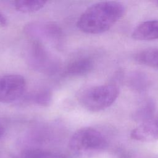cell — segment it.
<instances>
[{
  "label": "cell",
  "instance_id": "cell-15",
  "mask_svg": "<svg viewBox=\"0 0 158 158\" xmlns=\"http://www.w3.org/2000/svg\"><path fill=\"white\" fill-rule=\"evenodd\" d=\"M7 24V21L5 16L0 12V25L2 27L6 26Z\"/></svg>",
  "mask_w": 158,
  "mask_h": 158
},
{
  "label": "cell",
  "instance_id": "cell-2",
  "mask_svg": "<svg viewBox=\"0 0 158 158\" xmlns=\"http://www.w3.org/2000/svg\"><path fill=\"white\" fill-rule=\"evenodd\" d=\"M118 88L114 84L88 87L78 94V100L86 110L97 112L110 107L118 96Z\"/></svg>",
  "mask_w": 158,
  "mask_h": 158
},
{
  "label": "cell",
  "instance_id": "cell-12",
  "mask_svg": "<svg viewBox=\"0 0 158 158\" xmlns=\"http://www.w3.org/2000/svg\"><path fill=\"white\" fill-rule=\"evenodd\" d=\"M138 62L146 66L158 69V48H151L141 50L135 55Z\"/></svg>",
  "mask_w": 158,
  "mask_h": 158
},
{
  "label": "cell",
  "instance_id": "cell-16",
  "mask_svg": "<svg viewBox=\"0 0 158 158\" xmlns=\"http://www.w3.org/2000/svg\"><path fill=\"white\" fill-rule=\"evenodd\" d=\"M5 133V128L3 126L0 125V138H1Z\"/></svg>",
  "mask_w": 158,
  "mask_h": 158
},
{
  "label": "cell",
  "instance_id": "cell-4",
  "mask_svg": "<svg viewBox=\"0 0 158 158\" xmlns=\"http://www.w3.org/2000/svg\"><path fill=\"white\" fill-rule=\"evenodd\" d=\"M107 144V140L103 133L90 127L78 130L69 140L70 149L79 155L103 151Z\"/></svg>",
  "mask_w": 158,
  "mask_h": 158
},
{
  "label": "cell",
  "instance_id": "cell-9",
  "mask_svg": "<svg viewBox=\"0 0 158 158\" xmlns=\"http://www.w3.org/2000/svg\"><path fill=\"white\" fill-rule=\"evenodd\" d=\"M131 36L135 40L151 41L158 39V20H150L138 24L133 30Z\"/></svg>",
  "mask_w": 158,
  "mask_h": 158
},
{
  "label": "cell",
  "instance_id": "cell-6",
  "mask_svg": "<svg viewBox=\"0 0 158 158\" xmlns=\"http://www.w3.org/2000/svg\"><path fill=\"white\" fill-rule=\"evenodd\" d=\"M27 83L25 78L19 74H9L0 77V102L11 103L24 94Z\"/></svg>",
  "mask_w": 158,
  "mask_h": 158
},
{
  "label": "cell",
  "instance_id": "cell-13",
  "mask_svg": "<svg viewBox=\"0 0 158 158\" xmlns=\"http://www.w3.org/2000/svg\"><path fill=\"white\" fill-rule=\"evenodd\" d=\"M46 3L44 0H20L14 2V7L22 13H33L43 9Z\"/></svg>",
  "mask_w": 158,
  "mask_h": 158
},
{
  "label": "cell",
  "instance_id": "cell-5",
  "mask_svg": "<svg viewBox=\"0 0 158 158\" xmlns=\"http://www.w3.org/2000/svg\"><path fill=\"white\" fill-rule=\"evenodd\" d=\"M23 31L33 41L50 44L60 49L64 43L62 29L56 23L49 21H33L27 23Z\"/></svg>",
  "mask_w": 158,
  "mask_h": 158
},
{
  "label": "cell",
  "instance_id": "cell-3",
  "mask_svg": "<svg viewBox=\"0 0 158 158\" xmlns=\"http://www.w3.org/2000/svg\"><path fill=\"white\" fill-rule=\"evenodd\" d=\"M25 58L30 68L43 74L53 75L60 69V62L58 57L44 44L35 41L27 46Z\"/></svg>",
  "mask_w": 158,
  "mask_h": 158
},
{
  "label": "cell",
  "instance_id": "cell-1",
  "mask_svg": "<svg viewBox=\"0 0 158 158\" xmlns=\"http://www.w3.org/2000/svg\"><path fill=\"white\" fill-rule=\"evenodd\" d=\"M123 4L117 1H101L88 7L80 16L77 25L87 34H100L109 30L125 13Z\"/></svg>",
  "mask_w": 158,
  "mask_h": 158
},
{
  "label": "cell",
  "instance_id": "cell-11",
  "mask_svg": "<svg viewBox=\"0 0 158 158\" xmlns=\"http://www.w3.org/2000/svg\"><path fill=\"white\" fill-rule=\"evenodd\" d=\"M156 108V106L154 101L151 98L146 99L133 112V118L135 121L141 123L155 115Z\"/></svg>",
  "mask_w": 158,
  "mask_h": 158
},
{
  "label": "cell",
  "instance_id": "cell-17",
  "mask_svg": "<svg viewBox=\"0 0 158 158\" xmlns=\"http://www.w3.org/2000/svg\"><path fill=\"white\" fill-rule=\"evenodd\" d=\"M154 2L156 3V6H157V7H158V1H155Z\"/></svg>",
  "mask_w": 158,
  "mask_h": 158
},
{
  "label": "cell",
  "instance_id": "cell-14",
  "mask_svg": "<svg viewBox=\"0 0 158 158\" xmlns=\"http://www.w3.org/2000/svg\"><path fill=\"white\" fill-rule=\"evenodd\" d=\"M25 99L34 104L46 107L52 101V93L48 89H43L30 94Z\"/></svg>",
  "mask_w": 158,
  "mask_h": 158
},
{
  "label": "cell",
  "instance_id": "cell-8",
  "mask_svg": "<svg viewBox=\"0 0 158 158\" xmlns=\"http://www.w3.org/2000/svg\"><path fill=\"white\" fill-rule=\"evenodd\" d=\"M94 60L89 56H82L72 60L65 67L64 73L68 77H81L90 73L94 67Z\"/></svg>",
  "mask_w": 158,
  "mask_h": 158
},
{
  "label": "cell",
  "instance_id": "cell-10",
  "mask_svg": "<svg viewBox=\"0 0 158 158\" xmlns=\"http://www.w3.org/2000/svg\"><path fill=\"white\" fill-rule=\"evenodd\" d=\"M128 87L138 93L146 91L151 84V80L147 73L141 71H133L127 77Z\"/></svg>",
  "mask_w": 158,
  "mask_h": 158
},
{
  "label": "cell",
  "instance_id": "cell-7",
  "mask_svg": "<svg viewBox=\"0 0 158 158\" xmlns=\"http://www.w3.org/2000/svg\"><path fill=\"white\" fill-rule=\"evenodd\" d=\"M131 138L139 141H152L158 139V115L140 123L130 134Z\"/></svg>",
  "mask_w": 158,
  "mask_h": 158
}]
</instances>
